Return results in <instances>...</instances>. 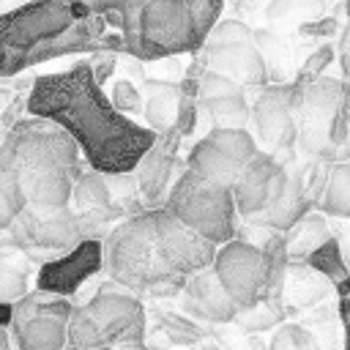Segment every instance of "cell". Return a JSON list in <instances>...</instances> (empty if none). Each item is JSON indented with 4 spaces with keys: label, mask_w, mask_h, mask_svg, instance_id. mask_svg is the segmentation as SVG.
Segmentation results:
<instances>
[{
    "label": "cell",
    "mask_w": 350,
    "mask_h": 350,
    "mask_svg": "<svg viewBox=\"0 0 350 350\" xmlns=\"http://www.w3.org/2000/svg\"><path fill=\"white\" fill-rule=\"evenodd\" d=\"M25 109L33 118L60 126L77 142L90 170L101 175L134 172L156 142L150 129L112 107L109 96H104L101 85L93 79L88 60H77L66 71L36 77Z\"/></svg>",
    "instance_id": "cell-1"
},
{
    "label": "cell",
    "mask_w": 350,
    "mask_h": 350,
    "mask_svg": "<svg viewBox=\"0 0 350 350\" xmlns=\"http://www.w3.org/2000/svg\"><path fill=\"white\" fill-rule=\"evenodd\" d=\"M216 246L189 230L164 205L118 221L101 241V271L131 295L172 298L211 268Z\"/></svg>",
    "instance_id": "cell-2"
},
{
    "label": "cell",
    "mask_w": 350,
    "mask_h": 350,
    "mask_svg": "<svg viewBox=\"0 0 350 350\" xmlns=\"http://www.w3.org/2000/svg\"><path fill=\"white\" fill-rule=\"evenodd\" d=\"M0 156L19 178L27 205L41 211L68 208L79 178V148L60 126L33 115L16 120L5 131Z\"/></svg>",
    "instance_id": "cell-3"
},
{
    "label": "cell",
    "mask_w": 350,
    "mask_h": 350,
    "mask_svg": "<svg viewBox=\"0 0 350 350\" xmlns=\"http://www.w3.org/2000/svg\"><path fill=\"white\" fill-rule=\"evenodd\" d=\"M104 16L79 19L71 0H33L0 16V77L74 52L93 41Z\"/></svg>",
    "instance_id": "cell-4"
},
{
    "label": "cell",
    "mask_w": 350,
    "mask_h": 350,
    "mask_svg": "<svg viewBox=\"0 0 350 350\" xmlns=\"http://www.w3.org/2000/svg\"><path fill=\"white\" fill-rule=\"evenodd\" d=\"M287 262L284 232H271L262 246L246 238H232L216 246L211 268L241 312L260 301H282Z\"/></svg>",
    "instance_id": "cell-5"
},
{
    "label": "cell",
    "mask_w": 350,
    "mask_h": 350,
    "mask_svg": "<svg viewBox=\"0 0 350 350\" xmlns=\"http://www.w3.org/2000/svg\"><path fill=\"white\" fill-rule=\"evenodd\" d=\"M295 129L304 153L328 161L350 150V82L320 77L295 85Z\"/></svg>",
    "instance_id": "cell-6"
},
{
    "label": "cell",
    "mask_w": 350,
    "mask_h": 350,
    "mask_svg": "<svg viewBox=\"0 0 350 350\" xmlns=\"http://www.w3.org/2000/svg\"><path fill=\"white\" fill-rule=\"evenodd\" d=\"M142 339L145 309L139 298L118 284H104L88 304L74 306L68 317L66 350H115Z\"/></svg>",
    "instance_id": "cell-7"
},
{
    "label": "cell",
    "mask_w": 350,
    "mask_h": 350,
    "mask_svg": "<svg viewBox=\"0 0 350 350\" xmlns=\"http://www.w3.org/2000/svg\"><path fill=\"white\" fill-rule=\"evenodd\" d=\"M164 208L189 230L221 246L238 235V211L227 186L211 183L191 170H183L167 191Z\"/></svg>",
    "instance_id": "cell-8"
},
{
    "label": "cell",
    "mask_w": 350,
    "mask_h": 350,
    "mask_svg": "<svg viewBox=\"0 0 350 350\" xmlns=\"http://www.w3.org/2000/svg\"><path fill=\"white\" fill-rule=\"evenodd\" d=\"M123 46L142 57L159 60L189 49H202L186 0H148L123 22Z\"/></svg>",
    "instance_id": "cell-9"
},
{
    "label": "cell",
    "mask_w": 350,
    "mask_h": 350,
    "mask_svg": "<svg viewBox=\"0 0 350 350\" xmlns=\"http://www.w3.org/2000/svg\"><path fill=\"white\" fill-rule=\"evenodd\" d=\"M205 68L216 71L241 88H265L268 66L254 44V30L238 19L216 22L202 44Z\"/></svg>",
    "instance_id": "cell-10"
},
{
    "label": "cell",
    "mask_w": 350,
    "mask_h": 350,
    "mask_svg": "<svg viewBox=\"0 0 350 350\" xmlns=\"http://www.w3.org/2000/svg\"><path fill=\"white\" fill-rule=\"evenodd\" d=\"M71 312L74 306L66 295L44 290H30L14 301L8 325L14 350H66Z\"/></svg>",
    "instance_id": "cell-11"
},
{
    "label": "cell",
    "mask_w": 350,
    "mask_h": 350,
    "mask_svg": "<svg viewBox=\"0 0 350 350\" xmlns=\"http://www.w3.org/2000/svg\"><path fill=\"white\" fill-rule=\"evenodd\" d=\"M14 246L33 262H49L60 254H66L68 249H74L82 235H79V224L71 208H60V211H41L33 205H25L19 211V216L14 219V224L8 227Z\"/></svg>",
    "instance_id": "cell-12"
},
{
    "label": "cell",
    "mask_w": 350,
    "mask_h": 350,
    "mask_svg": "<svg viewBox=\"0 0 350 350\" xmlns=\"http://www.w3.org/2000/svg\"><path fill=\"white\" fill-rule=\"evenodd\" d=\"M257 150V139L246 129H211L191 145L186 170L230 189Z\"/></svg>",
    "instance_id": "cell-13"
},
{
    "label": "cell",
    "mask_w": 350,
    "mask_h": 350,
    "mask_svg": "<svg viewBox=\"0 0 350 350\" xmlns=\"http://www.w3.org/2000/svg\"><path fill=\"white\" fill-rule=\"evenodd\" d=\"M295 85H265L252 104V123L265 153H290L298 142L295 129Z\"/></svg>",
    "instance_id": "cell-14"
},
{
    "label": "cell",
    "mask_w": 350,
    "mask_h": 350,
    "mask_svg": "<svg viewBox=\"0 0 350 350\" xmlns=\"http://www.w3.org/2000/svg\"><path fill=\"white\" fill-rule=\"evenodd\" d=\"M287 178V164L276 159L273 153L257 150L254 159L243 167L238 180L230 186L235 211L243 216V221L265 213L282 194Z\"/></svg>",
    "instance_id": "cell-15"
},
{
    "label": "cell",
    "mask_w": 350,
    "mask_h": 350,
    "mask_svg": "<svg viewBox=\"0 0 350 350\" xmlns=\"http://www.w3.org/2000/svg\"><path fill=\"white\" fill-rule=\"evenodd\" d=\"M101 241H79L66 254L44 262L36 273V290L55 295H74L93 273L101 271Z\"/></svg>",
    "instance_id": "cell-16"
},
{
    "label": "cell",
    "mask_w": 350,
    "mask_h": 350,
    "mask_svg": "<svg viewBox=\"0 0 350 350\" xmlns=\"http://www.w3.org/2000/svg\"><path fill=\"white\" fill-rule=\"evenodd\" d=\"M178 139H180V134L175 129H167V131L156 134L153 148L134 167L137 189L150 202V208H156L159 200H167V191L178 178V159H175Z\"/></svg>",
    "instance_id": "cell-17"
},
{
    "label": "cell",
    "mask_w": 350,
    "mask_h": 350,
    "mask_svg": "<svg viewBox=\"0 0 350 350\" xmlns=\"http://www.w3.org/2000/svg\"><path fill=\"white\" fill-rule=\"evenodd\" d=\"M180 293H183V306L191 314L202 317V320L230 323L238 314L235 301L230 298V293L224 290V284L219 282V276L213 273V268H205V271L194 273Z\"/></svg>",
    "instance_id": "cell-18"
},
{
    "label": "cell",
    "mask_w": 350,
    "mask_h": 350,
    "mask_svg": "<svg viewBox=\"0 0 350 350\" xmlns=\"http://www.w3.org/2000/svg\"><path fill=\"white\" fill-rule=\"evenodd\" d=\"M312 211V200L306 194V183H304V170L295 164H287V178H284V189L279 194V200L260 216L249 219V224L254 227H268L273 232H287L295 221H301L306 213Z\"/></svg>",
    "instance_id": "cell-19"
},
{
    "label": "cell",
    "mask_w": 350,
    "mask_h": 350,
    "mask_svg": "<svg viewBox=\"0 0 350 350\" xmlns=\"http://www.w3.org/2000/svg\"><path fill=\"white\" fill-rule=\"evenodd\" d=\"M197 107L208 115L211 129H246L252 118V107L246 101L243 88H232L211 98H197Z\"/></svg>",
    "instance_id": "cell-20"
},
{
    "label": "cell",
    "mask_w": 350,
    "mask_h": 350,
    "mask_svg": "<svg viewBox=\"0 0 350 350\" xmlns=\"http://www.w3.org/2000/svg\"><path fill=\"white\" fill-rule=\"evenodd\" d=\"M325 8H328L325 0H271L265 5V22L268 27L287 33L325 16Z\"/></svg>",
    "instance_id": "cell-21"
},
{
    "label": "cell",
    "mask_w": 350,
    "mask_h": 350,
    "mask_svg": "<svg viewBox=\"0 0 350 350\" xmlns=\"http://www.w3.org/2000/svg\"><path fill=\"white\" fill-rule=\"evenodd\" d=\"M331 238V227L328 219L323 213L309 211L301 221H295L287 232H284V246H287V257L290 260H304L306 254H312L320 243H325Z\"/></svg>",
    "instance_id": "cell-22"
},
{
    "label": "cell",
    "mask_w": 350,
    "mask_h": 350,
    "mask_svg": "<svg viewBox=\"0 0 350 350\" xmlns=\"http://www.w3.org/2000/svg\"><path fill=\"white\" fill-rule=\"evenodd\" d=\"M148 88H150V96L142 107V115L148 120V129L153 134H161V131L172 129V123H175L180 88L170 85V82H148Z\"/></svg>",
    "instance_id": "cell-23"
},
{
    "label": "cell",
    "mask_w": 350,
    "mask_h": 350,
    "mask_svg": "<svg viewBox=\"0 0 350 350\" xmlns=\"http://www.w3.org/2000/svg\"><path fill=\"white\" fill-rule=\"evenodd\" d=\"M109 205H115V197L109 191L107 175L90 170V172H82L74 180V191H71V202H68V208L74 213L101 211V208H109Z\"/></svg>",
    "instance_id": "cell-24"
},
{
    "label": "cell",
    "mask_w": 350,
    "mask_h": 350,
    "mask_svg": "<svg viewBox=\"0 0 350 350\" xmlns=\"http://www.w3.org/2000/svg\"><path fill=\"white\" fill-rule=\"evenodd\" d=\"M30 293V260L19 249L0 252V301L14 304Z\"/></svg>",
    "instance_id": "cell-25"
},
{
    "label": "cell",
    "mask_w": 350,
    "mask_h": 350,
    "mask_svg": "<svg viewBox=\"0 0 350 350\" xmlns=\"http://www.w3.org/2000/svg\"><path fill=\"white\" fill-rule=\"evenodd\" d=\"M320 213L350 219V161H339L328 170V183L317 202Z\"/></svg>",
    "instance_id": "cell-26"
},
{
    "label": "cell",
    "mask_w": 350,
    "mask_h": 350,
    "mask_svg": "<svg viewBox=\"0 0 350 350\" xmlns=\"http://www.w3.org/2000/svg\"><path fill=\"white\" fill-rule=\"evenodd\" d=\"M301 262L309 265L312 271H317L320 276H325L328 282H336V284L350 276V268H347V262L342 257V246H339V241L334 235L325 243H320L312 254H306Z\"/></svg>",
    "instance_id": "cell-27"
},
{
    "label": "cell",
    "mask_w": 350,
    "mask_h": 350,
    "mask_svg": "<svg viewBox=\"0 0 350 350\" xmlns=\"http://www.w3.org/2000/svg\"><path fill=\"white\" fill-rule=\"evenodd\" d=\"M25 205L27 202H25L19 178L14 175V170L0 156V230H8Z\"/></svg>",
    "instance_id": "cell-28"
},
{
    "label": "cell",
    "mask_w": 350,
    "mask_h": 350,
    "mask_svg": "<svg viewBox=\"0 0 350 350\" xmlns=\"http://www.w3.org/2000/svg\"><path fill=\"white\" fill-rule=\"evenodd\" d=\"M284 301H260L249 309H241L235 314L238 323H243L249 331H262V328H271L276 325L282 317H284Z\"/></svg>",
    "instance_id": "cell-29"
},
{
    "label": "cell",
    "mask_w": 350,
    "mask_h": 350,
    "mask_svg": "<svg viewBox=\"0 0 350 350\" xmlns=\"http://www.w3.org/2000/svg\"><path fill=\"white\" fill-rule=\"evenodd\" d=\"M334 46L331 44H320V46H314L306 57H304V63H301V68H298V74H295V82L293 85H306V82H314V79H320L323 77V71H325V66L334 60Z\"/></svg>",
    "instance_id": "cell-30"
},
{
    "label": "cell",
    "mask_w": 350,
    "mask_h": 350,
    "mask_svg": "<svg viewBox=\"0 0 350 350\" xmlns=\"http://www.w3.org/2000/svg\"><path fill=\"white\" fill-rule=\"evenodd\" d=\"M186 3H189V11H191L194 30H197V36H200L202 44H205L208 33H211L213 25L219 22V14H221V8H224V0H186Z\"/></svg>",
    "instance_id": "cell-31"
},
{
    "label": "cell",
    "mask_w": 350,
    "mask_h": 350,
    "mask_svg": "<svg viewBox=\"0 0 350 350\" xmlns=\"http://www.w3.org/2000/svg\"><path fill=\"white\" fill-rule=\"evenodd\" d=\"M109 101H112V107H115L120 115H126V118H131V115H142V107H145L142 93H139L137 85L129 82V79H120V82L112 85Z\"/></svg>",
    "instance_id": "cell-32"
},
{
    "label": "cell",
    "mask_w": 350,
    "mask_h": 350,
    "mask_svg": "<svg viewBox=\"0 0 350 350\" xmlns=\"http://www.w3.org/2000/svg\"><path fill=\"white\" fill-rule=\"evenodd\" d=\"M77 3H82L90 14H96V16H107V14H118L120 16V25L129 19V16H134L148 0H77Z\"/></svg>",
    "instance_id": "cell-33"
},
{
    "label": "cell",
    "mask_w": 350,
    "mask_h": 350,
    "mask_svg": "<svg viewBox=\"0 0 350 350\" xmlns=\"http://www.w3.org/2000/svg\"><path fill=\"white\" fill-rule=\"evenodd\" d=\"M301 38H331L334 33H339V22L334 19V16H320V19H314V22H306L304 27H298L295 30Z\"/></svg>",
    "instance_id": "cell-34"
},
{
    "label": "cell",
    "mask_w": 350,
    "mask_h": 350,
    "mask_svg": "<svg viewBox=\"0 0 350 350\" xmlns=\"http://www.w3.org/2000/svg\"><path fill=\"white\" fill-rule=\"evenodd\" d=\"M88 63H90L93 79H96L98 85H104V82H107V77L115 71V55H109V52H96V55H90V57H88Z\"/></svg>",
    "instance_id": "cell-35"
},
{
    "label": "cell",
    "mask_w": 350,
    "mask_h": 350,
    "mask_svg": "<svg viewBox=\"0 0 350 350\" xmlns=\"http://www.w3.org/2000/svg\"><path fill=\"white\" fill-rule=\"evenodd\" d=\"M336 55H339L342 74H345V79L350 82V25H345L342 33H339V49H336Z\"/></svg>",
    "instance_id": "cell-36"
},
{
    "label": "cell",
    "mask_w": 350,
    "mask_h": 350,
    "mask_svg": "<svg viewBox=\"0 0 350 350\" xmlns=\"http://www.w3.org/2000/svg\"><path fill=\"white\" fill-rule=\"evenodd\" d=\"M11 314H14V304L0 301V328H8L11 325Z\"/></svg>",
    "instance_id": "cell-37"
},
{
    "label": "cell",
    "mask_w": 350,
    "mask_h": 350,
    "mask_svg": "<svg viewBox=\"0 0 350 350\" xmlns=\"http://www.w3.org/2000/svg\"><path fill=\"white\" fill-rule=\"evenodd\" d=\"M8 249H16L14 246V238L8 230H0V252H8Z\"/></svg>",
    "instance_id": "cell-38"
},
{
    "label": "cell",
    "mask_w": 350,
    "mask_h": 350,
    "mask_svg": "<svg viewBox=\"0 0 350 350\" xmlns=\"http://www.w3.org/2000/svg\"><path fill=\"white\" fill-rule=\"evenodd\" d=\"M0 350H14V345H11V334H8V328H0Z\"/></svg>",
    "instance_id": "cell-39"
},
{
    "label": "cell",
    "mask_w": 350,
    "mask_h": 350,
    "mask_svg": "<svg viewBox=\"0 0 350 350\" xmlns=\"http://www.w3.org/2000/svg\"><path fill=\"white\" fill-rule=\"evenodd\" d=\"M115 350H145V342H129V345H120Z\"/></svg>",
    "instance_id": "cell-40"
},
{
    "label": "cell",
    "mask_w": 350,
    "mask_h": 350,
    "mask_svg": "<svg viewBox=\"0 0 350 350\" xmlns=\"http://www.w3.org/2000/svg\"><path fill=\"white\" fill-rule=\"evenodd\" d=\"M5 131H8V129H5V123H3V118H0V145H3V139H5Z\"/></svg>",
    "instance_id": "cell-41"
},
{
    "label": "cell",
    "mask_w": 350,
    "mask_h": 350,
    "mask_svg": "<svg viewBox=\"0 0 350 350\" xmlns=\"http://www.w3.org/2000/svg\"><path fill=\"white\" fill-rule=\"evenodd\" d=\"M342 5H345V14H347V25H350V0H345Z\"/></svg>",
    "instance_id": "cell-42"
}]
</instances>
